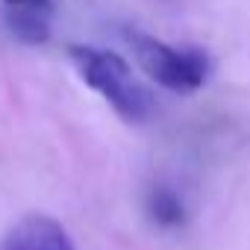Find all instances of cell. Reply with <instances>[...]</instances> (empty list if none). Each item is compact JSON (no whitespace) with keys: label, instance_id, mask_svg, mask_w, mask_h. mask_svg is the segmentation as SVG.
I'll list each match as a JSON object with an SVG mask.
<instances>
[{"label":"cell","instance_id":"cell-1","mask_svg":"<svg viewBox=\"0 0 250 250\" xmlns=\"http://www.w3.org/2000/svg\"><path fill=\"white\" fill-rule=\"evenodd\" d=\"M71 65L83 77L88 88H94L124 121L139 124L153 112V97L150 91L133 77V68L127 59L118 56L115 50L91 47V44H74L68 50Z\"/></svg>","mask_w":250,"mask_h":250},{"label":"cell","instance_id":"cell-2","mask_svg":"<svg viewBox=\"0 0 250 250\" xmlns=\"http://www.w3.org/2000/svg\"><path fill=\"white\" fill-rule=\"evenodd\" d=\"M127 42L133 47V56L139 59V68L168 91L191 94L209 77L212 65H209V56L203 47H194V44L174 47V44L153 39L147 33H139V30H130Z\"/></svg>","mask_w":250,"mask_h":250},{"label":"cell","instance_id":"cell-3","mask_svg":"<svg viewBox=\"0 0 250 250\" xmlns=\"http://www.w3.org/2000/svg\"><path fill=\"white\" fill-rule=\"evenodd\" d=\"M0 250H77L68 229L42 212L24 215L0 241Z\"/></svg>","mask_w":250,"mask_h":250},{"label":"cell","instance_id":"cell-4","mask_svg":"<svg viewBox=\"0 0 250 250\" xmlns=\"http://www.w3.org/2000/svg\"><path fill=\"white\" fill-rule=\"evenodd\" d=\"M145 209H147L150 221L165 229L183 227V221H186V206L171 186H153L145 197Z\"/></svg>","mask_w":250,"mask_h":250},{"label":"cell","instance_id":"cell-5","mask_svg":"<svg viewBox=\"0 0 250 250\" xmlns=\"http://www.w3.org/2000/svg\"><path fill=\"white\" fill-rule=\"evenodd\" d=\"M6 27L21 44L36 47V44H44L50 39V12L15 9V12H6Z\"/></svg>","mask_w":250,"mask_h":250},{"label":"cell","instance_id":"cell-6","mask_svg":"<svg viewBox=\"0 0 250 250\" xmlns=\"http://www.w3.org/2000/svg\"><path fill=\"white\" fill-rule=\"evenodd\" d=\"M3 9H39V12H53V0H3Z\"/></svg>","mask_w":250,"mask_h":250}]
</instances>
